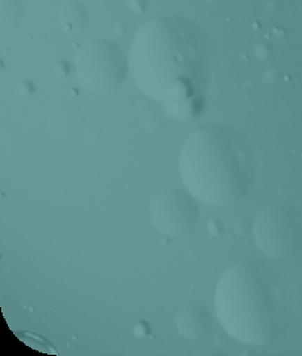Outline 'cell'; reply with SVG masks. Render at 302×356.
Wrapping results in <instances>:
<instances>
[{
	"label": "cell",
	"instance_id": "6da1fadb",
	"mask_svg": "<svg viewBox=\"0 0 302 356\" xmlns=\"http://www.w3.org/2000/svg\"><path fill=\"white\" fill-rule=\"evenodd\" d=\"M129 75L144 95L161 104L197 101L207 89L214 47L207 31L182 16L152 18L127 51Z\"/></svg>",
	"mask_w": 302,
	"mask_h": 356
},
{
	"label": "cell",
	"instance_id": "7a4b0ae2",
	"mask_svg": "<svg viewBox=\"0 0 302 356\" xmlns=\"http://www.w3.org/2000/svg\"><path fill=\"white\" fill-rule=\"evenodd\" d=\"M220 325L238 342L268 346L294 330L301 291L292 270L276 259H248L230 265L214 295Z\"/></svg>",
	"mask_w": 302,
	"mask_h": 356
},
{
	"label": "cell",
	"instance_id": "3957f363",
	"mask_svg": "<svg viewBox=\"0 0 302 356\" xmlns=\"http://www.w3.org/2000/svg\"><path fill=\"white\" fill-rule=\"evenodd\" d=\"M185 189L209 206H235L248 197L260 175V152L239 129L228 124L198 127L179 153Z\"/></svg>",
	"mask_w": 302,
	"mask_h": 356
},
{
	"label": "cell",
	"instance_id": "277c9868",
	"mask_svg": "<svg viewBox=\"0 0 302 356\" xmlns=\"http://www.w3.org/2000/svg\"><path fill=\"white\" fill-rule=\"evenodd\" d=\"M77 83L92 94L115 93L129 75L127 54L116 42L97 38L81 45L74 58Z\"/></svg>",
	"mask_w": 302,
	"mask_h": 356
},
{
	"label": "cell",
	"instance_id": "5b68a950",
	"mask_svg": "<svg viewBox=\"0 0 302 356\" xmlns=\"http://www.w3.org/2000/svg\"><path fill=\"white\" fill-rule=\"evenodd\" d=\"M253 238L270 259L291 260L302 254V209L289 201L267 204L253 222Z\"/></svg>",
	"mask_w": 302,
	"mask_h": 356
},
{
	"label": "cell",
	"instance_id": "8992f818",
	"mask_svg": "<svg viewBox=\"0 0 302 356\" xmlns=\"http://www.w3.org/2000/svg\"><path fill=\"white\" fill-rule=\"evenodd\" d=\"M150 216L154 229L162 236L186 237L197 228L200 207L185 188H164L152 200Z\"/></svg>",
	"mask_w": 302,
	"mask_h": 356
},
{
	"label": "cell",
	"instance_id": "52a82bcc",
	"mask_svg": "<svg viewBox=\"0 0 302 356\" xmlns=\"http://www.w3.org/2000/svg\"><path fill=\"white\" fill-rule=\"evenodd\" d=\"M179 334L189 341H202L212 330V316L206 306L191 302L183 306L175 319Z\"/></svg>",
	"mask_w": 302,
	"mask_h": 356
},
{
	"label": "cell",
	"instance_id": "ba28073f",
	"mask_svg": "<svg viewBox=\"0 0 302 356\" xmlns=\"http://www.w3.org/2000/svg\"><path fill=\"white\" fill-rule=\"evenodd\" d=\"M88 18L89 16H88L86 8L79 0H67L59 7V22L61 26L67 31L84 27L88 22Z\"/></svg>",
	"mask_w": 302,
	"mask_h": 356
},
{
	"label": "cell",
	"instance_id": "9c48e42d",
	"mask_svg": "<svg viewBox=\"0 0 302 356\" xmlns=\"http://www.w3.org/2000/svg\"><path fill=\"white\" fill-rule=\"evenodd\" d=\"M151 332V327L147 322H139L134 327V334L138 339H144Z\"/></svg>",
	"mask_w": 302,
	"mask_h": 356
}]
</instances>
